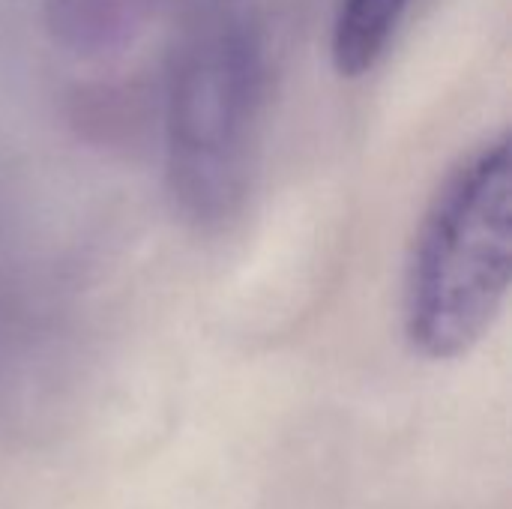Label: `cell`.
<instances>
[{"instance_id": "4", "label": "cell", "mask_w": 512, "mask_h": 509, "mask_svg": "<svg viewBox=\"0 0 512 509\" xmlns=\"http://www.w3.org/2000/svg\"><path fill=\"white\" fill-rule=\"evenodd\" d=\"M417 0H339L330 57L342 78L369 75L396 42L411 6Z\"/></svg>"}, {"instance_id": "3", "label": "cell", "mask_w": 512, "mask_h": 509, "mask_svg": "<svg viewBox=\"0 0 512 509\" xmlns=\"http://www.w3.org/2000/svg\"><path fill=\"white\" fill-rule=\"evenodd\" d=\"M165 0H48L54 39L75 54L123 48L156 18Z\"/></svg>"}, {"instance_id": "1", "label": "cell", "mask_w": 512, "mask_h": 509, "mask_svg": "<svg viewBox=\"0 0 512 509\" xmlns=\"http://www.w3.org/2000/svg\"><path fill=\"white\" fill-rule=\"evenodd\" d=\"M267 60L249 0H192L165 90V183L195 228L246 204L264 126Z\"/></svg>"}, {"instance_id": "2", "label": "cell", "mask_w": 512, "mask_h": 509, "mask_svg": "<svg viewBox=\"0 0 512 509\" xmlns=\"http://www.w3.org/2000/svg\"><path fill=\"white\" fill-rule=\"evenodd\" d=\"M512 279V147L501 132L462 156L414 231L402 324L435 363L459 360L504 312Z\"/></svg>"}]
</instances>
